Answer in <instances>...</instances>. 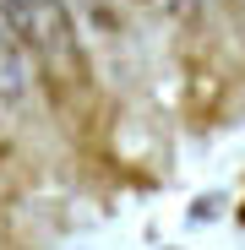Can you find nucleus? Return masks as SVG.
<instances>
[{
	"mask_svg": "<svg viewBox=\"0 0 245 250\" xmlns=\"http://www.w3.org/2000/svg\"><path fill=\"white\" fill-rule=\"evenodd\" d=\"M0 22L17 33L27 55H44V60L71 55V17L60 0H0Z\"/></svg>",
	"mask_w": 245,
	"mask_h": 250,
	"instance_id": "obj_1",
	"label": "nucleus"
},
{
	"mask_svg": "<svg viewBox=\"0 0 245 250\" xmlns=\"http://www.w3.org/2000/svg\"><path fill=\"white\" fill-rule=\"evenodd\" d=\"M22 87H27V49L0 22V98H22Z\"/></svg>",
	"mask_w": 245,
	"mask_h": 250,
	"instance_id": "obj_2",
	"label": "nucleus"
},
{
	"mask_svg": "<svg viewBox=\"0 0 245 250\" xmlns=\"http://www.w3.org/2000/svg\"><path fill=\"white\" fill-rule=\"evenodd\" d=\"M163 6H175V11H196L201 0H163Z\"/></svg>",
	"mask_w": 245,
	"mask_h": 250,
	"instance_id": "obj_3",
	"label": "nucleus"
}]
</instances>
